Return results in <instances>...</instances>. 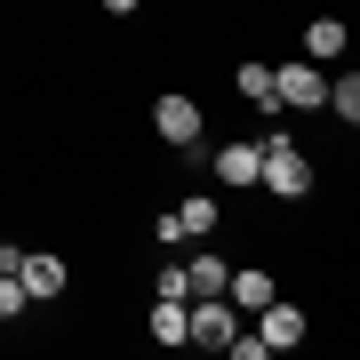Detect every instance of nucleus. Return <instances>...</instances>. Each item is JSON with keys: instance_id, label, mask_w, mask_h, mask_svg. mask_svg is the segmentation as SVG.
Instances as JSON below:
<instances>
[{"instance_id": "obj_5", "label": "nucleus", "mask_w": 360, "mask_h": 360, "mask_svg": "<svg viewBox=\"0 0 360 360\" xmlns=\"http://www.w3.org/2000/svg\"><path fill=\"white\" fill-rule=\"evenodd\" d=\"M153 129H160L168 144H200V104H193V96H160V104H153Z\"/></svg>"}, {"instance_id": "obj_1", "label": "nucleus", "mask_w": 360, "mask_h": 360, "mask_svg": "<svg viewBox=\"0 0 360 360\" xmlns=\"http://www.w3.org/2000/svg\"><path fill=\"white\" fill-rule=\"evenodd\" d=\"M257 184H264L272 200H304L312 193V160L296 153L288 136H272V144H257Z\"/></svg>"}, {"instance_id": "obj_14", "label": "nucleus", "mask_w": 360, "mask_h": 360, "mask_svg": "<svg viewBox=\"0 0 360 360\" xmlns=\"http://www.w3.org/2000/svg\"><path fill=\"white\" fill-rule=\"evenodd\" d=\"M328 112H336V120H360V80H352V72L328 80Z\"/></svg>"}, {"instance_id": "obj_15", "label": "nucleus", "mask_w": 360, "mask_h": 360, "mask_svg": "<svg viewBox=\"0 0 360 360\" xmlns=\"http://www.w3.org/2000/svg\"><path fill=\"white\" fill-rule=\"evenodd\" d=\"M16 312H25V281H16V272H0V321H16Z\"/></svg>"}, {"instance_id": "obj_6", "label": "nucleus", "mask_w": 360, "mask_h": 360, "mask_svg": "<svg viewBox=\"0 0 360 360\" xmlns=\"http://www.w3.org/2000/svg\"><path fill=\"white\" fill-rule=\"evenodd\" d=\"M16 281H25V296H65V257L32 248V257H16Z\"/></svg>"}, {"instance_id": "obj_2", "label": "nucleus", "mask_w": 360, "mask_h": 360, "mask_svg": "<svg viewBox=\"0 0 360 360\" xmlns=\"http://www.w3.org/2000/svg\"><path fill=\"white\" fill-rule=\"evenodd\" d=\"M232 304L224 296H184V345H208V352H224L232 345Z\"/></svg>"}, {"instance_id": "obj_4", "label": "nucleus", "mask_w": 360, "mask_h": 360, "mask_svg": "<svg viewBox=\"0 0 360 360\" xmlns=\"http://www.w3.org/2000/svg\"><path fill=\"white\" fill-rule=\"evenodd\" d=\"M257 312H264V328H257L264 352H296V345H304V312H296V304H281V296H272V304H257Z\"/></svg>"}, {"instance_id": "obj_12", "label": "nucleus", "mask_w": 360, "mask_h": 360, "mask_svg": "<svg viewBox=\"0 0 360 360\" xmlns=\"http://www.w3.org/2000/svg\"><path fill=\"white\" fill-rule=\"evenodd\" d=\"M184 296H224V264L217 257H193V264H184Z\"/></svg>"}, {"instance_id": "obj_10", "label": "nucleus", "mask_w": 360, "mask_h": 360, "mask_svg": "<svg viewBox=\"0 0 360 360\" xmlns=\"http://www.w3.org/2000/svg\"><path fill=\"white\" fill-rule=\"evenodd\" d=\"M153 345H184V296H153Z\"/></svg>"}, {"instance_id": "obj_16", "label": "nucleus", "mask_w": 360, "mask_h": 360, "mask_svg": "<svg viewBox=\"0 0 360 360\" xmlns=\"http://www.w3.org/2000/svg\"><path fill=\"white\" fill-rule=\"evenodd\" d=\"M104 8H120V16H129V8H144V0H104Z\"/></svg>"}, {"instance_id": "obj_7", "label": "nucleus", "mask_w": 360, "mask_h": 360, "mask_svg": "<svg viewBox=\"0 0 360 360\" xmlns=\"http://www.w3.org/2000/svg\"><path fill=\"white\" fill-rule=\"evenodd\" d=\"M217 176L232 193H248V184H257V144H217Z\"/></svg>"}, {"instance_id": "obj_8", "label": "nucleus", "mask_w": 360, "mask_h": 360, "mask_svg": "<svg viewBox=\"0 0 360 360\" xmlns=\"http://www.w3.org/2000/svg\"><path fill=\"white\" fill-rule=\"evenodd\" d=\"M304 56H312V65L345 56V16H312V25H304Z\"/></svg>"}, {"instance_id": "obj_9", "label": "nucleus", "mask_w": 360, "mask_h": 360, "mask_svg": "<svg viewBox=\"0 0 360 360\" xmlns=\"http://www.w3.org/2000/svg\"><path fill=\"white\" fill-rule=\"evenodd\" d=\"M224 296H232V304H240V312H257V304H272V296H281V288H272L264 272H224Z\"/></svg>"}, {"instance_id": "obj_13", "label": "nucleus", "mask_w": 360, "mask_h": 360, "mask_svg": "<svg viewBox=\"0 0 360 360\" xmlns=\"http://www.w3.org/2000/svg\"><path fill=\"white\" fill-rule=\"evenodd\" d=\"M240 96L264 104V112H281V96H272V65H240Z\"/></svg>"}, {"instance_id": "obj_3", "label": "nucleus", "mask_w": 360, "mask_h": 360, "mask_svg": "<svg viewBox=\"0 0 360 360\" xmlns=\"http://www.w3.org/2000/svg\"><path fill=\"white\" fill-rule=\"evenodd\" d=\"M272 96H281L288 112H312V104H328V72L321 65H281L272 72Z\"/></svg>"}, {"instance_id": "obj_11", "label": "nucleus", "mask_w": 360, "mask_h": 360, "mask_svg": "<svg viewBox=\"0 0 360 360\" xmlns=\"http://www.w3.org/2000/svg\"><path fill=\"white\" fill-rule=\"evenodd\" d=\"M176 232H184V240H200V232H217V200H208V193H193V200L176 208Z\"/></svg>"}]
</instances>
